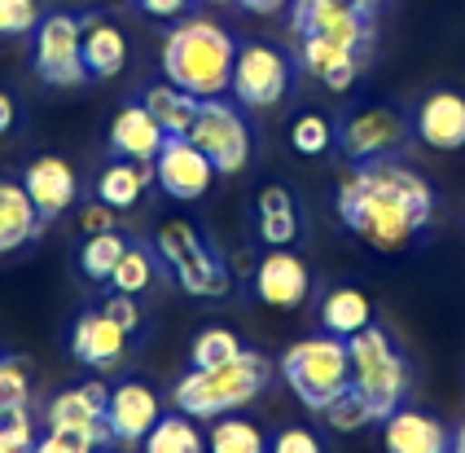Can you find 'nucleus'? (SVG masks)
Masks as SVG:
<instances>
[{"instance_id":"1","label":"nucleus","mask_w":465,"mask_h":453,"mask_svg":"<svg viewBox=\"0 0 465 453\" xmlns=\"http://www.w3.org/2000/svg\"><path fill=\"white\" fill-rule=\"evenodd\" d=\"M435 189L400 159H369L351 167L338 186V216L361 234L373 251H404L430 225Z\"/></svg>"},{"instance_id":"2","label":"nucleus","mask_w":465,"mask_h":453,"mask_svg":"<svg viewBox=\"0 0 465 453\" xmlns=\"http://www.w3.org/2000/svg\"><path fill=\"white\" fill-rule=\"evenodd\" d=\"M232 57L237 45L215 18H181V27H172L163 40V80L198 102L224 97L232 88Z\"/></svg>"},{"instance_id":"3","label":"nucleus","mask_w":465,"mask_h":453,"mask_svg":"<svg viewBox=\"0 0 465 453\" xmlns=\"http://www.w3.org/2000/svg\"><path fill=\"white\" fill-rule=\"evenodd\" d=\"M268 370H272L268 357H259L251 347H242L224 366H189L172 388V405L189 418H198V423L232 414V409L251 405L268 388Z\"/></svg>"},{"instance_id":"4","label":"nucleus","mask_w":465,"mask_h":453,"mask_svg":"<svg viewBox=\"0 0 465 453\" xmlns=\"http://www.w3.org/2000/svg\"><path fill=\"white\" fill-rule=\"evenodd\" d=\"M154 251L184 295H193V299H224L232 291V268L211 251L203 242V234L184 216H172V220L158 225Z\"/></svg>"},{"instance_id":"5","label":"nucleus","mask_w":465,"mask_h":453,"mask_svg":"<svg viewBox=\"0 0 465 453\" xmlns=\"http://www.w3.org/2000/svg\"><path fill=\"white\" fill-rule=\"evenodd\" d=\"M282 378L308 409H325L342 388H351L347 339L321 330V335H308V339L290 344V352L282 357Z\"/></svg>"},{"instance_id":"6","label":"nucleus","mask_w":465,"mask_h":453,"mask_svg":"<svg viewBox=\"0 0 465 453\" xmlns=\"http://www.w3.org/2000/svg\"><path fill=\"white\" fill-rule=\"evenodd\" d=\"M347 357H351V383L369 397L373 414H378V423H382L387 414L400 409V400H404V388H409V361L395 352L391 335L378 326V321H369L361 335L347 339Z\"/></svg>"},{"instance_id":"7","label":"nucleus","mask_w":465,"mask_h":453,"mask_svg":"<svg viewBox=\"0 0 465 453\" xmlns=\"http://www.w3.org/2000/svg\"><path fill=\"white\" fill-rule=\"evenodd\" d=\"M189 141L211 159V167L220 176H232L251 163V128L246 115L237 106H229L224 97H207L198 102V115L189 124Z\"/></svg>"},{"instance_id":"8","label":"nucleus","mask_w":465,"mask_h":453,"mask_svg":"<svg viewBox=\"0 0 465 453\" xmlns=\"http://www.w3.org/2000/svg\"><path fill=\"white\" fill-rule=\"evenodd\" d=\"M229 93L237 97V106H251V110L277 106L290 93V57L277 45H263V40L237 45Z\"/></svg>"},{"instance_id":"9","label":"nucleus","mask_w":465,"mask_h":453,"mask_svg":"<svg viewBox=\"0 0 465 453\" xmlns=\"http://www.w3.org/2000/svg\"><path fill=\"white\" fill-rule=\"evenodd\" d=\"M35 76L53 88H79L88 80L79 49V14H45L35 23Z\"/></svg>"},{"instance_id":"10","label":"nucleus","mask_w":465,"mask_h":453,"mask_svg":"<svg viewBox=\"0 0 465 453\" xmlns=\"http://www.w3.org/2000/svg\"><path fill=\"white\" fill-rule=\"evenodd\" d=\"M290 27L299 35H325L347 49L361 54L364 45H373L369 14L351 0H290Z\"/></svg>"},{"instance_id":"11","label":"nucleus","mask_w":465,"mask_h":453,"mask_svg":"<svg viewBox=\"0 0 465 453\" xmlns=\"http://www.w3.org/2000/svg\"><path fill=\"white\" fill-rule=\"evenodd\" d=\"M215 167L211 159L189 141V136H167L163 150L154 159V181L163 186V194H172L176 203H198L211 186H215Z\"/></svg>"},{"instance_id":"12","label":"nucleus","mask_w":465,"mask_h":453,"mask_svg":"<svg viewBox=\"0 0 465 453\" xmlns=\"http://www.w3.org/2000/svg\"><path fill=\"white\" fill-rule=\"evenodd\" d=\"M105 400H110V388L102 378H88V383H79L71 392H57L49 400V431H71V436H84L97 449H105L110 445Z\"/></svg>"},{"instance_id":"13","label":"nucleus","mask_w":465,"mask_h":453,"mask_svg":"<svg viewBox=\"0 0 465 453\" xmlns=\"http://www.w3.org/2000/svg\"><path fill=\"white\" fill-rule=\"evenodd\" d=\"M404 133H409L404 119H400L391 106H364V110H356V115L342 119L338 146H342V155L351 163H369V159L391 155V150L404 141Z\"/></svg>"},{"instance_id":"14","label":"nucleus","mask_w":465,"mask_h":453,"mask_svg":"<svg viewBox=\"0 0 465 453\" xmlns=\"http://www.w3.org/2000/svg\"><path fill=\"white\" fill-rule=\"evenodd\" d=\"M158 418H163V405H158L154 388H145V383H136V378H124L119 388H110V400H105L110 440H119V445H141Z\"/></svg>"},{"instance_id":"15","label":"nucleus","mask_w":465,"mask_h":453,"mask_svg":"<svg viewBox=\"0 0 465 453\" xmlns=\"http://www.w3.org/2000/svg\"><path fill=\"white\" fill-rule=\"evenodd\" d=\"M251 282H255V295L268 304V308H299L312 291L308 265H303L290 247H272V251L255 265Z\"/></svg>"},{"instance_id":"16","label":"nucleus","mask_w":465,"mask_h":453,"mask_svg":"<svg viewBox=\"0 0 465 453\" xmlns=\"http://www.w3.org/2000/svg\"><path fill=\"white\" fill-rule=\"evenodd\" d=\"M23 189L31 194L35 212L45 216V220H53V216H62L79 198V176L62 155H40V159L26 163Z\"/></svg>"},{"instance_id":"17","label":"nucleus","mask_w":465,"mask_h":453,"mask_svg":"<svg viewBox=\"0 0 465 453\" xmlns=\"http://www.w3.org/2000/svg\"><path fill=\"white\" fill-rule=\"evenodd\" d=\"M413 128H417V136H421V146H430V150H440V155L461 150L465 146V97L452 93V88H440V93L421 97Z\"/></svg>"},{"instance_id":"18","label":"nucleus","mask_w":465,"mask_h":453,"mask_svg":"<svg viewBox=\"0 0 465 453\" xmlns=\"http://www.w3.org/2000/svg\"><path fill=\"white\" fill-rule=\"evenodd\" d=\"M128 339H132L128 330L114 326L97 308V313H84L75 321V330H71V357H75L79 366H88V370H114L124 361V352H128Z\"/></svg>"},{"instance_id":"19","label":"nucleus","mask_w":465,"mask_h":453,"mask_svg":"<svg viewBox=\"0 0 465 453\" xmlns=\"http://www.w3.org/2000/svg\"><path fill=\"white\" fill-rule=\"evenodd\" d=\"M79 49H84L88 80H114L128 66V35L102 14H84L79 18Z\"/></svg>"},{"instance_id":"20","label":"nucleus","mask_w":465,"mask_h":453,"mask_svg":"<svg viewBox=\"0 0 465 453\" xmlns=\"http://www.w3.org/2000/svg\"><path fill=\"white\" fill-rule=\"evenodd\" d=\"M167 133L154 124V115L132 102V106H119L114 119H110V155L114 159H132V163H154L158 150H163Z\"/></svg>"},{"instance_id":"21","label":"nucleus","mask_w":465,"mask_h":453,"mask_svg":"<svg viewBox=\"0 0 465 453\" xmlns=\"http://www.w3.org/2000/svg\"><path fill=\"white\" fill-rule=\"evenodd\" d=\"M382 449L387 453H448L452 436L443 431L440 418L421 414V409H395L382 418Z\"/></svg>"},{"instance_id":"22","label":"nucleus","mask_w":465,"mask_h":453,"mask_svg":"<svg viewBox=\"0 0 465 453\" xmlns=\"http://www.w3.org/2000/svg\"><path fill=\"white\" fill-rule=\"evenodd\" d=\"M299 40H303L299 45V62H303L308 76H316L334 93H347L356 84V76H361V54L356 49H347L338 40H325V35H299Z\"/></svg>"},{"instance_id":"23","label":"nucleus","mask_w":465,"mask_h":453,"mask_svg":"<svg viewBox=\"0 0 465 453\" xmlns=\"http://www.w3.org/2000/svg\"><path fill=\"white\" fill-rule=\"evenodd\" d=\"M255 234L263 247H290L299 238V207L285 186H263L255 194Z\"/></svg>"},{"instance_id":"24","label":"nucleus","mask_w":465,"mask_h":453,"mask_svg":"<svg viewBox=\"0 0 465 453\" xmlns=\"http://www.w3.org/2000/svg\"><path fill=\"white\" fill-rule=\"evenodd\" d=\"M45 216L35 212L31 194H26L18 181H0V256L18 251L40 234Z\"/></svg>"},{"instance_id":"25","label":"nucleus","mask_w":465,"mask_h":453,"mask_svg":"<svg viewBox=\"0 0 465 453\" xmlns=\"http://www.w3.org/2000/svg\"><path fill=\"white\" fill-rule=\"evenodd\" d=\"M141 106L154 115V124L167 136H189V124L198 115V97H189L184 88H176L172 80H158L141 93Z\"/></svg>"},{"instance_id":"26","label":"nucleus","mask_w":465,"mask_h":453,"mask_svg":"<svg viewBox=\"0 0 465 453\" xmlns=\"http://www.w3.org/2000/svg\"><path fill=\"white\" fill-rule=\"evenodd\" d=\"M154 181V163H132V159H114L97 181V198L110 203L114 212H128L145 198V186Z\"/></svg>"},{"instance_id":"27","label":"nucleus","mask_w":465,"mask_h":453,"mask_svg":"<svg viewBox=\"0 0 465 453\" xmlns=\"http://www.w3.org/2000/svg\"><path fill=\"white\" fill-rule=\"evenodd\" d=\"M369 321H373V304H369V295L356 291V287H338V291H330L321 299V330H330L338 339L361 335Z\"/></svg>"},{"instance_id":"28","label":"nucleus","mask_w":465,"mask_h":453,"mask_svg":"<svg viewBox=\"0 0 465 453\" xmlns=\"http://www.w3.org/2000/svg\"><path fill=\"white\" fill-rule=\"evenodd\" d=\"M141 453H207V436L198 431V418L176 409L150 427V436L141 440Z\"/></svg>"},{"instance_id":"29","label":"nucleus","mask_w":465,"mask_h":453,"mask_svg":"<svg viewBox=\"0 0 465 453\" xmlns=\"http://www.w3.org/2000/svg\"><path fill=\"white\" fill-rule=\"evenodd\" d=\"M124 251H128V238H124L119 229L88 234L84 247H79V273H84L88 282H110L114 268H119V260H124Z\"/></svg>"},{"instance_id":"30","label":"nucleus","mask_w":465,"mask_h":453,"mask_svg":"<svg viewBox=\"0 0 465 453\" xmlns=\"http://www.w3.org/2000/svg\"><path fill=\"white\" fill-rule=\"evenodd\" d=\"M207 453H268V440L251 418L237 414H220L207 436Z\"/></svg>"},{"instance_id":"31","label":"nucleus","mask_w":465,"mask_h":453,"mask_svg":"<svg viewBox=\"0 0 465 453\" xmlns=\"http://www.w3.org/2000/svg\"><path fill=\"white\" fill-rule=\"evenodd\" d=\"M321 414H325V423L334 427L338 436H351V431H364L369 423H378L373 405H369V397H364L356 383H351V388H342V392H338Z\"/></svg>"},{"instance_id":"32","label":"nucleus","mask_w":465,"mask_h":453,"mask_svg":"<svg viewBox=\"0 0 465 453\" xmlns=\"http://www.w3.org/2000/svg\"><path fill=\"white\" fill-rule=\"evenodd\" d=\"M154 277H158L154 256H150L145 247H132L128 242V251H124V260H119V268H114L110 287H114V291H128V295H145L150 287H154Z\"/></svg>"},{"instance_id":"33","label":"nucleus","mask_w":465,"mask_h":453,"mask_svg":"<svg viewBox=\"0 0 465 453\" xmlns=\"http://www.w3.org/2000/svg\"><path fill=\"white\" fill-rule=\"evenodd\" d=\"M290 146H294L299 155L316 159V155H325V150L334 146V124H330L321 110H303V115L290 124Z\"/></svg>"},{"instance_id":"34","label":"nucleus","mask_w":465,"mask_h":453,"mask_svg":"<svg viewBox=\"0 0 465 453\" xmlns=\"http://www.w3.org/2000/svg\"><path fill=\"white\" fill-rule=\"evenodd\" d=\"M242 352V339L232 335L229 326H207V330H198V339L189 347V361L193 366H224Z\"/></svg>"},{"instance_id":"35","label":"nucleus","mask_w":465,"mask_h":453,"mask_svg":"<svg viewBox=\"0 0 465 453\" xmlns=\"http://www.w3.org/2000/svg\"><path fill=\"white\" fill-rule=\"evenodd\" d=\"M31 405V370L23 357H0V409Z\"/></svg>"},{"instance_id":"36","label":"nucleus","mask_w":465,"mask_h":453,"mask_svg":"<svg viewBox=\"0 0 465 453\" xmlns=\"http://www.w3.org/2000/svg\"><path fill=\"white\" fill-rule=\"evenodd\" d=\"M40 23V0H0V35H26Z\"/></svg>"},{"instance_id":"37","label":"nucleus","mask_w":465,"mask_h":453,"mask_svg":"<svg viewBox=\"0 0 465 453\" xmlns=\"http://www.w3.org/2000/svg\"><path fill=\"white\" fill-rule=\"evenodd\" d=\"M102 313L114 326H124L128 335H136L141 326H145V313H141V304H136V295H128V291H110L102 299Z\"/></svg>"},{"instance_id":"38","label":"nucleus","mask_w":465,"mask_h":453,"mask_svg":"<svg viewBox=\"0 0 465 453\" xmlns=\"http://www.w3.org/2000/svg\"><path fill=\"white\" fill-rule=\"evenodd\" d=\"M268 453H325V445H321V436H316L312 427L294 423V427H282V431L268 440Z\"/></svg>"},{"instance_id":"39","label":"nucleus","mask_w":465,"mask_h":453,"mask_svg":"<svg viewBox=\"0 0 465 453\" xmlns=\"http://www.w3.org/2000/svg\"><path fill=\"white\" fill-rule=\"evenodd\" d=\"M31 453H97L93 440H84V436H71V431H45Z\"/></svg>"},{"instance_id":"40","label":"nucleus","mask_w":465,"mask_h":453,"mask_svg":"<svg viewBox=\"0 0 465 453\" xmlns=\"http://www.w3.org/2000/svg\"><path fill=\"white\" fill-rule=\"evenodd\" d=\"M79 229H84V234H105V229H114V207L102 203V198H97V203H84V207H79Z\"/></svg>"},{"instance_id":"41","label":"nucleus","mask_w":465,"mask_h":453,"mask_svg":"<svg viewBox=\"0 0 465 453\" xmlns=\"http://www.w3.org/2000/svg\"><path fill=\"white\" fill-rule=\"evenodd\" d=\"M145 18H158V23H176V18H184L189 14V5L193 0H132Z\"/></svg>"},{"instance_id":"42","label":"nucleus","mask_w":465,"mask_h":453,"mask_svg":"<svg viewBox=\"0 0 465 453\" xmlns=\"http://www.w3.org/2000/svg\"><path fill=\"white\" fill-rule=\"evenodd\" d=\"M246 14H259V18H268V14H282L290 0H237Z\"/></svg>"},{"instance_id":"43","label":"nucleus","mask_w":465,"mask_h":453,"mask_svg":"<svg viewBox=\"0 0 465 453\" xmlns=\"http://www.w3.org/2000/svg\"><path fill=\"white\" fill-rule=\"evenodd\" d=\"M14 119H18V106H14V97H9V93H0V136L14 128Z\"/></svg>"},{"instance_id":"44","label":"nucleus","mask_w":465,"mask_h":453,"mask_svg":"<svg viewBox=\"0 0 465 453\" xmlns=\"http://www.w3.org/2000/svg\"><path fill=\"white\" fill-rule=\"evenodd\" d=\"M448 453H465V423L457 427V436H452V449H448Z\"/></svg>"},{"instance_id":"45","label":"nucleus","mask_w":465,"mask_h":453,"mask_svg":"<svg viewBox=\"0 0 465 453\" xmlns=\"http://www.w3.org/2000/svg\"><path fill=\"white\" fill-rule=\"evenodd\" d=\"M0 453H31V449H26V445H14V440H5V436H0Z\"/></svg>"},{"instance_id":"46","label":"nucleus","mask_w":465,"mask_h":453,"mask_svg":"<svg viewBox=\"0 0 465 453\" xmlns=\"http://www.w3.org/2000/svg\"><path fill=\"white\" fill-rule=\"evenodd\" d=\"M351 5H361L364 14H373V9H378V5H382V0H351Z\"/></svg>"},{"instance_id":"47","label":"nucleus","mask_w":465,"mask_h":453,"mask_svg":"<svg viewBox=\"0 0 465 453\" xmlns=\"http://www.w3.org/2000/svg\"><path fill=\"white\" fill-rule=\"evenodd\" d=\"M207 5H232V0H207Z\"/></svg>"},{"instance_id":"48","label":"nucleus","mask_w":465,"mask_h":453,"mask_svg":"<svg viewBox=\"0 0 465 453\" xmlns=\"http://www.w3.org/2000/svg\"><path fill=\"white\" fill-rule=\"evenodd\" d=\"M119 5H128V0H119Z\"/></svg>"},{"instance_id":"49","label":"nucleus","mask_w":465,"mask_h":453,"mask_svg":"<svg viewBox=\"0 0 465 453\" xmlns=\"http://www.w3.org/2000/svg\"><path fill=\"white\" fill-rule=\"evenodd\" d=\"M97 453H105V449H97Z\"/></svg>"}]
</instances>
